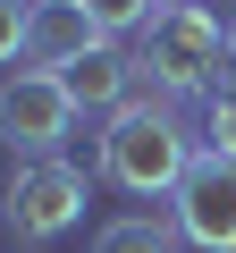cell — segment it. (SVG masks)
Returning <instances> with one entry per match:
<instances>
[{
    "mask_svg": "<svg viewBox=\"0 0 236 253\" xmlns=\"http://www.w3.org/2000/svg\"><path fill=\"white\" fill-rule=\"evenodd\" d=\"M93 161H101V177H110L118 194H177V177L202 161V144H194V126L177 118V101L135 93L127 110H110V118H101Z\"/></svg>",
    "mask_w": 236,
    "mask_h": 253,
    "instance_id": "1",
    "label": "cell"
},
{
    "mask_svg": "<svg viewBox=\"0 0 236 253\" xmlns=\"http://www.w3.org/2000/svg\"><path fill=\"white\" fill-rule=\"evenodd\" d=\"M135 76H144V93H160V101H219V93L236 84L228 26L202 9V0L160 9V17L135 34Z\"/></svg>",
    "mask_w": 236,
    "mask_h": 253,
    "instance_id": "2",
    "label": "cell"
},
{
    "mask_svg": "<svg viewBox=\"0 0 236 253\" xmlns=\"http://www.w3.org/2000/svg\"><path fill=\"white\" fill-rule=\"evenodd\" d=\"M93 203V177L59 152V161H17L9 186H0V219H9L17 245H59Z\"/></svg>",
    "mask_w": 236,
    "mask_h": 253,
    "instance_id": "3",
    "label": "cell"
},
{
    "mask_svg": "<svg viewBox=\"0 0 236 253\" xmlns=\"http://www.w3.org/2000/svg\"><path fill=\"white\" fill-rule=\"evenodd\" d=\"M68 135H76V101H68L59 76L17 68L9 84H0V144H9L17 161H59Z\"/></svg>",
    "mask_w": 236,
    "mask_h": 253,
    "instance_id": "4",
    "label": "cell"
},
{
    "mask_svg": "<svg viewBox=\"0 0 236 253\" xmlns=\"http://www.w3.org/2000/svg\"><path fill=\"white\" fill-rule=\"evenodd\" d=\"M169 228H177V245H194V253H236V169L202 152V161L177 177V194H169Z\"/></svg>",
    "mask_w": 236,
    "mask_h": 253,
    "instance_id": "5",
    "label": "cell"
},
{
    "mask_svg": "<svg viewBox=\"0 0 236 253\" xmlns=\"http://www.w3.org/2000/svg\"><path fill=\"white\" fill-rule=\"evenodd\" d=\"M93 51H101V26L84 17V0H26V68L68 76Z\"/></svg>",
    "mask_w": 236,
    "mask_h": 253,
    "instance_id": "6",
    "label": "cell"
},
{
    "mask_svg": "<svg viewBox=\"0 0 236 253\" xmlns=\"http://www.w3.org/2000/svg\"><path fill=\"white\" fill-rule=\"evenodd\" d=\"M59 84H68V101H76V110H101V118H110V110H127V101L144 93V76H135V51H118V42H101L93 59H76Z\"/></svg>",
    "mask_w": 236,
    "mask_h": 253,
    "instance_id": "7",
    "label": "cell"
},
{
    "mask_svg": "<svg viewBox=\"0 0 236 253\" xmlns=\"http://www.w3.org/2000/svg\"><path fill=\"white\" fill-rule=\"evenodd\" d=\"M93 253H177V228H160V219L127 211V219H110V228L93 236Z\"/></svg>",
    "mask_w": 236,
    "mask_h": 253,
    "instance_id": "8",
    "label": "cell"
},
{
    "mask_svg": "<svg viewBox=\"0 0 236 253\" xmlns=\"http://www.w3.org/2000/svg\"><path fill=\"white\" fill-rule=\"evenodd\" d=\"M194 144H202L211 161H228V169H236V93L202 101V126H194Z\"/></svg>",
    "mask_w": 236,
    "mask_h": 253,
    "instance_id": "9",
    "label": "cell"
},
{
    "mask_svg": "<svg viewBox=\"0 0 236 253\" xmlns=\"http://www.w3.org/2000/svg\"><path fill=\"white\" fill-rule=\"evenodd\" d=\"M84 17H93L101 42H110V34H144V26L160 17V0H84Z\"/></svg>",
    "mask_w": 236,
    "mask_h": 253,
    "instance_id": "10",
    "label": "cell"
},
{
    "mask_svg": "<svg viewBox=\"0 0 236 253\" xmlns=\"http://www.w3.org/2000/svg\"><path fill=\"white\" fill-rule=\"evenodd\" d=\"M26 59V0H0V68Z\"/></svg>",
    "mask_w": 236,
    "mask_h": 253,
    "instance_id": "11",
    "label": "cell"
},
{
    "mask_svg": "<svg viewBox=\"0 0 236 253\" xmlns=\"http://www.w3.org/2000/svg\"><path fill=\"white\" fill-rule=\"evenodd\" d=\"M160 9H186V0H160Z\"/></svg>",
    "mask_w": 236,
    "mask_h": 253,
    "instance_id": "12",
    "label": "cell"
},
{
    "mask_svg": "<svg viewBox=\"0 0 236 253\" xmlns=\"http://www.w3.org/2000/svg\"><path fill=\"white\" fill-rule=\"evenodd\" d=\"M228 51H236V26H228Z\"/></svg>",
    "mask_w": 236,
    "mask_h": 253,
    "instance_id": "13",
    "label": "cell"
}]
</instances>
